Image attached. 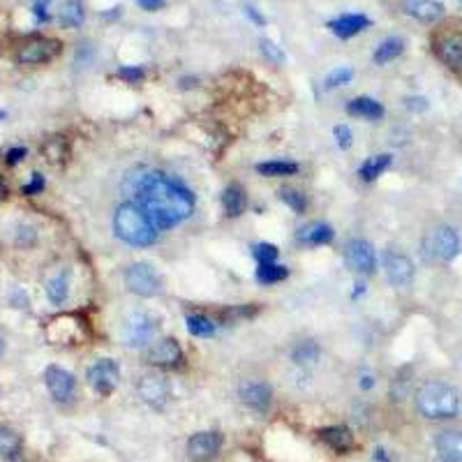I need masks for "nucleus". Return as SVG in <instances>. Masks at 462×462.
I'll use <instances>...</instances> for the list:
<instances>
[{
    "label": "nucleus",
    "instance_id": "nucleus-1",
    "mask_svg": "<svg viewBox=\"0 0 462 462\" xmlns=\"http://www.w3.org/2000/svg\"><path fill=\"white\" fill-rule=\"evenodd\" d=\"M134 192L139 206L157 229H171L188 220L194 211L192 192L162 171H146L144 176L136 174Z\"/></svg>",
    "mask_w": 462,
    "mask_h": 462
},
{
    "label": "nucleus",
    "instance_id": "nucleus-2",
    "mask_svg": "<svg viewBox=\"0 0 462 462\" xmlns=\"http://www.w3.org/2000/svg\"><path fill=\"white\" fill-rule=\"evenodd\" d=\"M114 231L127 245L146 248L157 241V227L139 204H121L114 215Z\"/></svg>",
    "mask_w": 462,
    "mask_h": 462
},
{
    "label": "nucleus",
    "instance_id": "nucleus-3",
    "mask_svg": "<svg viewBox=\"0 0 462 462\" xmlns=\"http://www.w3.org/2000/svg\"><path fill=\"white\" fill-rule=\"evenodd\" d=\"M416 409L428 421H448L460 414V393L446 381H426L416 391Z\"/></svg>",
    "mask_w": 462,
    "mask_h": 462
},
{
    "label": "nucleus",
    "instance_id": "nucleus-4",
    "mask_svg": "<svg viewBox=\"0 0 462 462\" xmlns=\"http://www.w3.org/2000/svg\"><path fill=\"white\" fill-rule=\"evenodd\" d=\"M460 233L451 224H437L423 236V254L430 261L448 263L460 254Z\"/></svg>",
    "mask_w": 462,
    "mask_h": 462
},
{
    "label": "nucleus",
    "instance_id": "nucleus-5",
    "mask_svg": "<svg viewBox=\"0 0 462 462\" xmlns=\"http://www.w3.org/2000/svg\"><path fill=\"white\" fill-rule=\"evenodd\" d=\"M432 51L458 79H462V31L441 28L432 35Z\"/></svg>",
    "mask_w": 462,
    "mask_h": 462
},
{
    "label": "nucleus",
    "instance_id": "nucleus-6",
    "mask_svg": "<svg viewBox=\"0 0 462 462\" xmlns=\"http://www.w3.org/2000/svg\"><path fill=\"white\" fill-rule=\"evenodd\" d=\"M123 278H125V287L132 293H136V296L151 298L162 291V280L151 263H144V261L132 263V266L125 268Z\"/></svg>",
    "mask_w": 462,
    "mask_h": 462
},
{
    "label": "nucleus",
    "instance_id": "nucleus-7",
    "mask_svg": "<svg viewBox=\"0 0 462 462\" xmlns=\"http://www.w3.org/2000/svg\"><path fill=\"white\" fill-rule=\"evenodd\" d=\"M157 331V323L151 314L146 312H130L123 319L121 326V338L125 342V347H146L153 340Z\"/></svg>",
    "mask_w": 462,
    "mask_h": 462
},
{
    "label": "nucleus",
    "instance_id": "nucleus-8",
    "mask_svg": "<svg viewBox=\"0 0 462 462\" xmlns=\"http://www.w3.org/2000/svg\"><path fill=\"white\" fill-rule=\"evenodd\" d=\"M63 51V44L54 37H33L16 51V61L21 65H44Z\"/></svg>",
    "mask_w": 462,
    "mask_h": 462
},
{
    "label": "nucleus",
    "instance_id": "nucleus-9",
    "mask_svg": "<svg viewBox=\"0 0 462 462\" xmlns=\"http://www.w3.org/2000/svg\"><path fill=\"white\" fill-rule=\"evenodd\" d=\"M118 377H121V370H118V363L111 358L95 361L86 372L88 384L93 386V391L100 393V396H111L118 384Z\"/></svg>",
    "mask_w": 462,
    "mask_h": 462
},
{
    "label": "nucleus",
    "instance_id": "nucleus-10",
    "mask_svg": "<svg viewBox=\"0 0 462 462\" xmlns=\"http://www.w3.org/2000/svg\"><path fill=\"white\" fill-rule=\"evenodd\" d=\"M345 263L349 266V271L358 275L375 273V266H377L375 248L368 241H349L345 248Z\"/></svg>",
    "mask_w": 462,
    "mask_h": 462
},
{
    "label": "nucleus",
    "instance_id": "nucleus-11",
    "mask_svg": "<svg viewBox=\"0 0 462 462\" xmlns=\"http://www.w3.org/2000/svg\"><path fill=\"white\" fill-rule=\"evenodd\" d=\"M222 448V435L215 430H206V432H196L188 441V456L194 462H209L220 453Z\"/></svg>",
    "mask_w": 462,
    "mask_h": 462
},
{
    "label": "nucleus",
    "instance_id": "nucleus-12",
    "mask_svg": "<svg viewBox=\"0 0 462 462\" xmlns=\"http://www.w3.org/2000/svg\"><path fill=\"white\" fill-rule=\"evenodd\" d=\"M44 384L51 393V398L58 402H70L74 398V388H76V381L74 377L61 366H49L44 370Z\"/></svg>",
    "mask_w": 462,
    "mask_h": 462
},
{
    "label": "nucleus",
    "instance_id": "nucleus-13",
    "mask_svg": "<svg viewBox=\"0 0 462 462\" xmlns=\"http://www.w3.org/2000/svg\"><path fill=\"white\" fill-rule=\"evenodd\" d=\"M384 268H386V278L393 287H407V284L414 280V263L407 257V254L388 250L384 254Z\"/></svg>",
    "mask_w": 462,
    "mask_h": 462
},
{
    "label": "nucleus",
    "instance_id": "nucleus-14",
    "mask_svg": "<svg viewBox=\"0 0 462 462\" xmlns=\"http://www.w3.org/2000/svg\"><path fill=\"white\" fill-rule=\"evenodd\" d=\"M146 361H149L151 366L176 368V366H181V361H183V349L174 338H162L149 349V353H146Z\"/></svg>",
    "mask_w": 462,
    "mask_h": 462
},
{
    "label": "nucleus",
    "instance_id": "nucleus-15",
    "mask_svg": "<svg viewBox=\"0 0 462 462\" xmlns=\"http://www.w3.org/2000/svg\"><path fill=\"white\" fill-rule=\"evenodd\" d=\"M139 398L155 409H162L171 398V388L166 384V379L157 375H146L139 381Z\"/></svg>",
    "mask_w": 462,
    "mask_h": 462
},
{
    "label": "nucleus",
    "instance_id": "nucleus-16",
    "mask_svg": "<svg viewBox=\"0 0 462 462\" xmlns=\"http://www.w3.org/2000/svg\"><path fill=\"white\" fill-rule=\"evenodd\" d=\"M238 398L243 405H248L254 411H266L271 407L273 393L266 381H243L238 388Z\"/></svg>",
    "mask_w": 462,
    "mask_h": 462
},
{
    "label": "nucleus",
    "instance_id": "nucleus-17",
    "mask_svg": "<svg viewBox=\"0 0 462 462\" xmlns=\"http://www.w3.org/2000/svg\"><path fill=\"white\" fill-rule=\"evenodd\" d=\"M317 437L319 441H323L331 451L336 453H347L353 446H356V439H353L351 430L345 426H328V428H321L317 430Z\"/></svg>",
    "mask_w": 462,
    "mask_h": 462
},
{
    "label": "nucleus",
    "instance_id": "nucleus-18",
    "mask_svg": "<svg viewBox=\"0 0 462 462\" xmlns=\"http://www.w3.org/2000/svg\"><path fill=\"white\" fill-rule=\"evenodd\" d=\"M441 462H462V430H444L435 439Z\"/></svg>",
    "mask_w": 462,
    "mask_h": 462
},
{
    "label": "nucleus",
    "instance_id": "nucleus-19",
    "mask_svg": "<svg viewBox=\"0 0 462 462\" xmlns=\"http://www.w3.org/2000/svg\"><path fill=\"white\" fill-rule=\"evenodd\" d=\"M402 9H405L409 16H414L423 24H432L444 16V5H441L439 0H405Z\"/></svg>",
    "mask_w": 462,
    "mask_h": 462
},
{
    "label": "nucleus",
    "instance_id": "nucleus-20",
    "mask_svg": "<svg viewBox=\"0 0 462 462\" xmlns=\"http://www.w3.org/2000/svg\"><path fill=\"white\" fill-rule=\"evenodd\" d=\"M370 26V19L366 14H342L338 19L328 21V28L333 31V35H338L342 39H349L353 35L363 33Z\"/></svg>",
    "mask_w": 462,
    "mask_h": 462
},
{
    "label": "nucleus",
    "instance_id": "nucleus-21",
    "mask_svg": "<svg viewBox=\"0 0 462 462\" xmlns=\"http://www.w3.org/2000/svg\"><path fill=\"white\" fill-rule=\"evenodd\" d=\"M296 241L303 245H323L333 241V229L326 222H310L303 229H298Z\"/></svg>",
    "mask_w": 462,
    "mask_h": 462
},
{
    "label": "nucleus",
    "instance_id": "nucleus-22",
    "mask_svg": "<svg viewBox=\"0 0 462 462\" xmlns=\"http://www.w3.org/2000/svg\"><path fill=\"white\" fill-rule=\"evenodd\" d=\"M347 111L356 118H366V121H379L384 116V106L372 97H356L347 104Z\"/></svg>",
    "mask_w": 462,
    "mask_h": 462
},
{
    "label": "nucleus",
    "instance_id": "nucleus-23",
    "mask_svg": "<svg viewBox=\"0 0 462 462\" xmlns=\"http://www.w3.org/2000/svg\"><path fill=\"white\" fill-rule=\"evenodd\" d=\"M42 155L46 157V162L54 166L65 164L67 157H70V146H67L65 136H49L42 144Z\"/></svg>",
    "mask_w": 462,
    "mask_h": 462
},
{
    "label": "nucleus",
    "instance_id": "nucleus-24",
    "mask_svg": "<svg viewBox=\"0 0 462 462\" xmlns=\"http://www.w3.org/2000/svg\"><path fill=\"white\" fill-rule=\"evenodd\" d=\"M222 206H224V213H227L229 218H238V215L245 211V206H248V196H245V190L241 188V185L233 183L222 192Z\"/></svg>",
    "mask_w": 462,
    "mask_h": 462
},
{
    "label": "nucleus",
    "instance_id": "nucleus-25",
    "mask_svg": "<svg viewBox=\"0 0 462 462\" xmlns=\"http://www.w3.org/2000/svg\"><path fill=\"white\" fill-rule=\"evenodd\" d=\"M67 293H70V275H67V271H58L46 282V296L56 306H61L67 301Z\"/></svg>",
    "mask_w": 462,
    "mask_h": 462
},
{
    "label": "nucleus",
    "instance_id": "nucleus-26",
    "mask_svg": "<svg viewBox=\"0 0 462 462\" xmlns=\"http://www.w3.org/2000/svg\"><path fill=\"white\" fill-rule=\"evenodd\" d=\"M86 19V9L81 0H65L58 12V21L63 28H79Z\"/></svg>",
    "mask_w": 462,
    "mask_h": 462
},
{
    "label": "nucleus",
    "instance_id": "nucleus-27",
    "mask_svg": "<svg viewBox=\"0 0 462 462\" xmlns=\"http://www.w3.org/2000/svg\"><path fill=\"white\" fill-rule=\"evenodd\" d=\"M405 51V39L400 37H386L384 42H381L377 49H375V63L377 65H386L391 61H396V58Z\"/></svg>",
    "mask_w": 462,
    "mask_h": 462
},
{
    "label": "nucleus",
    "instance_id": "nucleus-28",
    "mask_svg": "<svg viewBox=\"0 0 462 462\" xmlns=\"http://www.w3.org/2000/svg\"><path fill=\"white\" fill-rule=\"evenodd\" d=\"M19 451H21V437L12 428L0 426V456L12 460L19 456Z\"/></svg>",
    "mask_w": 462,
    "mask_h": 462
},
{
    "label": "nucleus",
    "instance_id": "nucleus-29",
    "mask_svg": "<svg viewBox=\"0 0 462 462\" xmlns=\"http://www.w3.org/2000/svg\"><path fill=\"white\" fill-rule=\"evenodd\" d=\"M257 171L261 176H268V179H278V176H291L298 171V164L287 162V160H271V162H261L257 164Z\"/></svg>",
    "mask_w": 462,
    "mask_h": 462
},
{
    "label": "nucleus",
    "instance_id": "nucleus-30",
    "mask_svg": "<svg viewBox=\"0 0 462 462\" xmlns=\"http://www.w3.org/2000/svg\"><path fill=\"white\" fill-rule=\"evenodd\" d=\"M319 347H317V342H312V340H306V342H301V345L293 347L291 351V358L293 363H298V366H314V363L319 361Z\"/></svg>",
    "mask_w": 462,
    "mask_h": 462
},
{
    "label": "nucleus",
    "instance_id": "nucleus-31",
    "mask_svg": "<svg viewBox=\"0 0 462 462\" xmlns=\"http://www.w3.org/2000/svg\"><path fill=\"white\" fill-rule=\"evenodd\" d=\"M391 160L393 157L391 155H377V157H370V160L361 166V176L366 181H375V179H379L381 174H384L388 166H391Z\"/></svg>",
    "mask_w": 462,
    "mask_h": 462
},
{
    "label": "nucleus",
    "instance_id": "nucleus-32",
    "mask_svg": "<svg viewBox=\"0 0 462 462\" xmlns=\"http://www.w3.org/2000/svg\"><path fill=\"white\" fill-rule=\"evenodd\" d=\"M289 275V271L280 266V263H275V261H268V263H259V268H257V280L261 284H275V282H282L284 278Z\"/></svg>",
    "mask_w": 462,
    "mask_h": 462
},
{
    "label": "nucleus",
    "instance_id": "nucleus-33",
    "mask_svg": "<svg viewBox=\"0 0 462 462\" xmlns=\"http://www.w3.org/2000/svg\"><path fill=\"white\" fill-rule=\"evenodd\" d=\"M185 323H188V331L196 338H209L215 333V323L209 317H204V314H188Z\"/></svg>",
    "mask_w": 462,
    "mask_h": 462
},
{
    "label": "nucleus",
    "instance_id": "nucleus-34",
    "mask_svg": "<svg viewBox=\"0 0 462 462\" xmlns=\"http://www.w3.org/2000/svg\"><path fill=\"white\" fill-rule=\"evenodd\" d=\"M280 199H282L284 204H287L291 211H296V213H303V211H306V206H308L306 194L298 192V190H293V188L280 190Z\"/></svg>",
    "mask_w": 462,
    "mask_h": 462
},
{
    "label": "nucleus",
    "instance_id": "nucleus-35",
    "mask_svg": "<svg viewBox=\"0 0 462 462\" xmlns=\"http://www.w3.org/2000/svg\"><path fill=\"white\" fill-rule=\"evenodd\" d=\"M353 76V70L351 67H338V70H333L328 76H326V88H336V86H345L351 81Z\"/></svg>",
    "mask_w": 462,
    "mask_h": 462
},
{
    "label": "nucleus",
    "instance_id": "nucleus-36",
    "mask_svg": "<svg viewBox=\"0 0 462 462\" xmlns=\"http://www.w3.org/2000/svg\"><path fill=\"white\" fill-rule=\"evenodd\" d=\"M254 257L259 259V263L275 261V257H278V248L271 243H259V245H254Z\"/></svg>",
    "mask_w": 462,
    "mask_h": 462
},
{
    "label": "nucleus",
    "instance_id": "nucleus-37",
    "mask_svg": "<svg viewBox=\"0 0 462 462\" xmlns=\"http://www.w3.org/2000/svg\"><path fill=\"white\" fill-rule=\"evenodd\" d=\"M118 76L127 84H139L146 76V72L141 70V67H121V70H118Z\"/></svg>",
    "mask_w": 462,
    "mask_h": 462
},
{
    "label": "nucleus",
    "instance_id": "nucleus-38",
    "mask_svg": "<svg viewBox=\"0 0 462 462\" xmlns=\"http://www.w3.org/2000/svg\"><path fill=\"white\" fill-rule=\"evenodd\" d=\"M259 46H261V54H266L273 63H282V61H284V54H282V49L275 46V44L271 42V39H261Z\"/></svg>",
    "mask_w": 462,
    "mask_h": 462
},
{
    "label": "nucleus",
    "instance_id": "nucleus-39",
    "mask_svg": "<svg viewBox=\"0 0 462 462\" xmlns=\"http://www.w3.org/2000/svg\"><path fill=\"white\" fill-rule=\"evenodd\" d=\"M44 190V179H42V174H33V179L28 185H24V194L26 196H33L37 192H42Z\"/></svg>",
    "mask_w": 462,
    "mask_h": 462
},
{
    "label": "nucleus",
    "instance_id": "nucleus-40",
    "mask_svg": "<svg viewBox=\"0 0 462 462\" xmlns=\"http://www.w3.org/2000/svg\"><path fill=\"white\" fill-rule=\"evenodd\" d=\"M333 134H336L340 149H349V146H351V130L347 125H338L336 130H333Z\"/></svg>",
    "mask_w": 462,
    "mask_h": 462
},
{
    "label": "nucleus",
    "instance_id": "nucleus-41",
    "mask_svg": "<svg viewBox=\"0 0 462 462\" xmlns=\"http://www.w3.org/2000/svg\"><path fill=\"white\" fill-rule=\"evenodd\" d=\"M49 3H51V0H35L33 14L37 21H49Z\"/></svg>",
    "mask_w": 462,
    "mask_h": 462
},
{
    "label": "nucleus",
    "instance_id": "nucleus-42",
    "mask_svg": "<svg viewBox=\"0 0 462 462\" xmlns=\"http://www.w3.org/2000/svg\"><path fill=\"white\" fill-rule=\"evenodd\" d=\"M26 153H28V151L24 149V146H19V149H9L7 155H5V160H7V164H16V162L24 160Z\"/></svg>",
    "mask_w": 462,
    "mask_h": 462
},
{
    "label": "nucleus",
    "instance_id": "nucleus-43",
    "mask_svg": "<svg viewBox=\"0 0 462 462\" xmlns=\"http://www.w3.org/2000/svg\"><path fill=\"white\" fill-rule=\"evenodd\" d=\"M407 109H411V111H426L428 109V100H426V97H409V100H407Z\"/></svg>",
    "mask_w": 462,
    "mask_h": 462
},
{
    "label": "nucleus",
    "instance_id": "nucleus-44",
    "mask_svg": "<svg viewBox=\"0 0 462 462\" xmlns=\"http://www.w3.org/2000/svg\"><path fill=\"white\" fill-rule=\"evenodd\" d=\"M141 9L146 12H155V9H162L164 7V0H139Z\"/></svg>",
    "mask_w": 462,
    "mask_h": 462
},
{
    "label": "nucleus",
    "instance_id": "nucleus-45",
    "mask_svg": "<svg viewBox=\"0 0 462 462\" xmlns=\"http://www.w3.org/2000/svg\"><path fill=\"white\" fill-rule=\"evenodd\" d=\"M245 14H248V16L252 19V21H257L259 26H263V24H266V19H263V16H261V14L257 12V9L252 7V5H245Z\"/></svg>",
    "mask_w": 462,
    "mask_h": 462
},
{
    "label": "nucleus",
    "instance_id": "nucleus-46",
    "mask_svg": "<svg viewBox=\"0 0 462 462\" xmlns=\"http://www.w3.org/2000/svg\"><path fill=\"white\" fill-rule=\"evenodd\" d=\"M7 194H9V192H7V185H5V181H3V179H0V201L7 199Z\"/></svg>",
    "mask_w": 462,
    "mask_h": 462
},
{
    "label": "nucleus",
    "instance_id": "nucleus-47",
    "mask_svg": "<svg viewBox=\"0 0 462 462\" xmlns=\"http://www.w3.org/2000/svg\"><path fill=\"white\" fill-rule=\"evenodd\" d=\"M372 384H375V379H372V377H363V381H361L363 388H372Z\"/></svg>",
    "mask_w": 462,
    "mask_h": 462
},
{
    "label": "nucleus",
    "instance_id": "nucleus-48",
    "mask_svg": "<svg viewBox=\"0 0 462 462\" xmlns=\"http://www.w3.org/2000/svg\"><path fill=\"white\" fill-rule=\"evenodd\" d=\"M0 351H3V340H0Z\"/></svg>",
    "mask_w": 462,
    "mask_h": 462
}]
</instances>
